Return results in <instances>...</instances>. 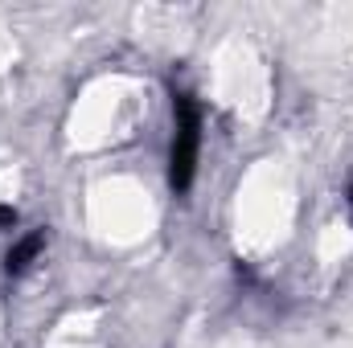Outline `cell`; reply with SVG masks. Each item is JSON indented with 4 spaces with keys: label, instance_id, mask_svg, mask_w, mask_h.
<instances>
[{
    "label": "cell",
    "instance_id": "277c9868",
    "mask_svg": "<svg viewBox=\"0 0 353 348\" xmlns=\"http://www.w3.org/2000/svg\"><path fill=\"white\" fill-rule=\"evenodd\" d=\"M350 209H353V188H350Z\"/></svg>",
    "mask_w": 353,
    "mask_h": 348
},
{
    "label": "cell",
    "instance_id": "6da1fadb",
    "mask_svg": "<svg viewBox=\"0 0 353 348\" xmlns=\"http://www.w3.org/2000/svg\"><path fill=\"white\" fill-rule=\"evenodd\" d=\"M201 152V107L189 90H173V148H169V184L185 193L197 173Z\"/></svg>",
    "mask_w": 353,
    "mask_h": 348
},
{
    "label": "cell",
    "instance_id": "7a4b0ae2",
    "mask_svg": "<svg viewBox=\"0 0 353 348\" xmlns=\"http://www.w3.org/2000/svg\"><path fill=\"white\" fill-rule=\"evenodd\" d=\"M46 250V234H25L8 254H4V270L8 274H21V270H29V262L37 259Z\"/></svg>",
    "mask_w": 353,
    "mask_h": 348
},
{
    "label": "cell",
    "instance_id": "3957f363",
    "mask_svg": "<svg viewBox=\"0 0 353 348\" xmlns=\"http://www.w3.org/2000/svg\"><path fill=\"white\" fill-rule=\"evenodd\" d=\"M0 226H4V230L17 226V209H12V205H0Z\"/></svg>",
    "mask_w": 353,
    "mask_h": 348
}]
</instances>
